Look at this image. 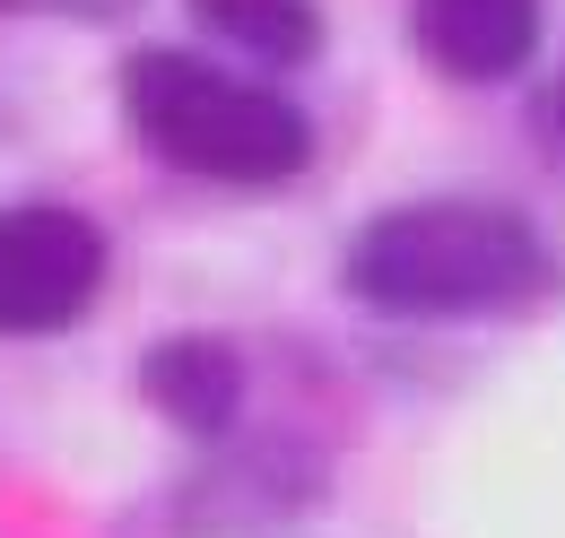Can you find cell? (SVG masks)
<instances>
[{
    "label": "cell",
    "mask_w": 565,
    "mask_h": 538,
    "mask_svg": "<svg viewBox=\"0 0 565 538\" xmlns=\"http://www.w3.org/2000/svg\"><path fill=\"white\" fill-rule=\"evenodd\" d=\"M349 295L365 313L392 322H470V313H513L531 295H548L557 252L548 235L504 201H401L365 217L349 235Z\"/></svg>",
    "instance_id": "1"
},
{
    "label": "cell",
    "mask_w": 565,
    "mask_h": 538,
    "mask_svg": "<svg viewBox=\"0 0 565 538\" xmlns=\"http://www.w3.org/2000/svg\"><path fill=\"white\" fill-rule=\"evenodd\" d=\"M122 114H131L148 157H166L174 174H201V183L270 192L313 165V122L279 87L235 78V69L174 53V44H148L122 62Z\"/></svg>",
    "instance_id": "2"
},
{
    "label": "cell",
    "mask_w": 565,
    "mask_h": 538,
    "mask_svg": "<svg viewBox=\"0 0 565 538\" xmlns=\"http://www.w3.org/2000/svg\"><path fill=\"white\" fill-rule=\"evenodd\" d=\"M105 295V226L62 201L0 208V338H53Z\"/></svg>",
    "instance_id": "3"
},
{
    "label": "cell",
    "mask_w": 565,
    "mask_h": 538,
    "mask_svg": "<svg viewBox=\"0 0 565 538\" xmlns=\"http://www.w3.org/2000/svg\"><path fill=\"white\" fill-rule=\"evenodd\" d=\"M540 0H409V44L452 87H504L540 53Z\"/></svg>",
    "instance_id": "4"
},
{
    "label": "cell",
    "mask_w": 565,
    "mask_h": 538,
    "mask_svg": "<svg viewBox=\"0 0 565 538\" xmlns=\"http://www.w3.org/2000/svg\"><path fill=\"white\" fill-rule=\"evenodd\" d=\"M140 391H148V408H157L166 426L217 443V434L235 426V408H244V356H235L226 338H210V331H174V338H157L140 356Z\"/></svg>",
    "instance_id": "5"
},
{
    "label": "cell",
    "mask_w": 565,
    "mask_h": 538,
    "mask_svg": "<svg viewBox=\"0 0 565 538\" xmlns=\"http://www.w3.org/2000/svg\"><path fill=\"white\" fill-rule=\"evenodd\" d=\"M192 18L217 44H235V53H253L270 69H296L322 53V9L313 0H192Z\"/></svg>",
    "instance_id": "6"
},
{
    "label": "cell",
    "mask_w": 565,
    "mask_h": 538,
    "mask_svg": "<svg viewBox=\"0 0 565 538\" xmlns=\"http://www.w3.org/2000/svg\"><path fill=\"white\" fill-rule=\"evenodd\" d=\"M18 9H44V0H0V18H18Z\"/></svg>",
    "instance_id": "7"
},
{
    "label": "cell",
    "mask_w": 565,
    "mask_h": 538,
    "mask_svg": "<svg viewBox=\"0 0 565 538\" xmlns=\"http://www.w3.org/2000/svg\"><path fill=\"white\" fill-rule=\"evenodd\" d=\"M557 114H565V87H557Z\"/></svg>",
    "instance_id": "8"
}]
</instances>
